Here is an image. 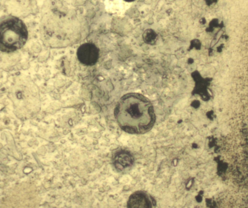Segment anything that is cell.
Listing matches in <instances>:
<instances>
[{
    "instance_id": "obj_1",
    "label": "cell",
    "mask_w": 248,
    "mask_h": 208,
    "mask_svg": "<svg viewBox=\"0 0 248 208\" xmlns=\"http://www.w3.org/2000/svg\"><path fill=\"white\" fill-rule=\"evenodd\" d=\"M115 116L121 129L133 134L147 132L155 120L152 104L139 93H129L123 96L115 108Z\"/></svg>"
},
{
    "instance_id": "obj_2",
    "label": "cell",
    "mask_w": 248,
    "mask_h": 208,
    "mask_svg": "<svg viewBox=\"0 0 248 208\" xmlns=\"http://www.w3.org/2000/svg\"><path fill=\"white\" fill-rule=\"evenodd\" d=\"M0 48L2 52H13L21 48L28 36L27 28L20 18L8 17L0 22Z\"/></svg>"
},
{
    "instance_id": "obj_3",
    "label": "cell",
    "mask_w": 248,
    "mask_h": 208,
    "mask_svg": "<svg viewBox=\"0 0 248 208\" xmlns=\"http://www.w3.org/2000/svg\"><path fill=\"white\" fill-rule=\"evenodd\" d=\"M77 56L82 64L87 66L94 65L99 57V50L93 43H85L78 49Z\"/></svg>"
},
{
    "instance_id": "obj_4",
    "label": "cell",
    "mask_w": 248,
    "mask_h": 208,
    "mask_svg": "<svg viewBox=\"0 0 248 208\" xmlns=\"http://www.w3.org/2000/svg\"><path fill=\"white\" fill-rule=\"evenodd\" d=\"M128 208H151V203L148 198L143 193L133 194L129 198Z\"/></svg>"
},
{
    "instance_id": "obj_5",
    "label": "cell",
    "mask_w": 248,
    "mask_h": 208,
    "mask_svg": "<svg viewBox=\"0 0 248 208\" xmlns=\"http://www.w3.org/2000/svg\"><path fill=\"white\" fill-rule=\"evenodd\" d=\"M133 160L132 156L129 153L122 151L115 155L114 163L117 169L122 170L131 165Z\"/></svg>"
}]
</instances>
